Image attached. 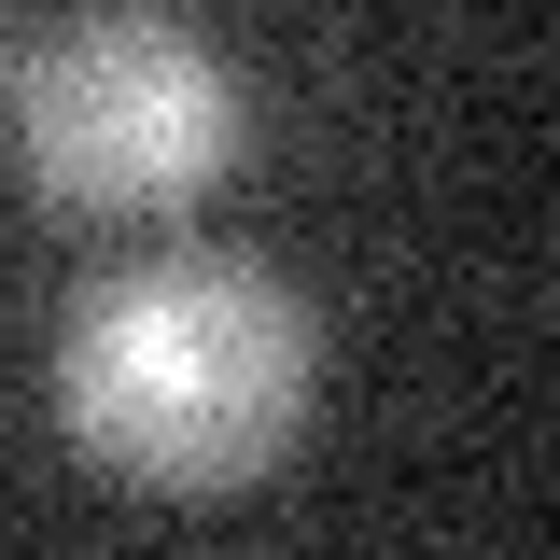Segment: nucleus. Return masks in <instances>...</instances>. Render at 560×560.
Returning <instances> with one entry per match:
<instances>
[{
    "label": "nucleus",
    "instance_id": "f257e3e1",
    "mask_svg": "<svg viewBox=\"0 0 560 560\" xmlns=\"http://www.w3.org/2000/svg\"><path fill=\"white\" fill-rule=\"evenodd\" d=\"M308 378H323V323L280 267H253V253H140L57 337V434L113 490L210 504V490H253L294 463Z\"/></svg>",
    "mask_w": 560,
    "mask_h": 560
},
{
    "label": "nucleus",
    "instance_id": "f03ea898",
    "mask_svg": "<svg viewBox=\"0 0 560 560\" xmlns=\"http://www.w3.org/2000/svg\"><path fill=\"white\" fill-rule=\"evenodd\" d=\"M14 140H28V183L57 210H84V224L197 210L238 168V70L183 14L98 0L14 70Z\"/></svg>",
    "mask_w": 560,
    "mask_h": 560
}]
</instances>
